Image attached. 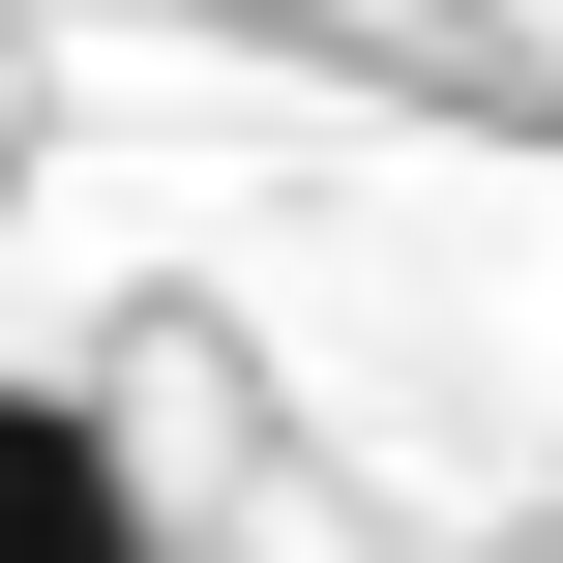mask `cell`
Returning <instances> with one entry per match:
<instances>
[{
  "mask_svg": "<svg viewBox=\"0 0 563 563\" xmlns=\"http://www.w3.org/2000/svg\"><path fill=\"white\" fill-rule=\"evenodd\" d=\"M0 563H178L148 534V445H119L89 386H0Z\"/></svg>",
  "mask_w": 563,
  "mask_h": 563,
  "instance_id": "1",
  "label": "cell"
}]
</instances>
